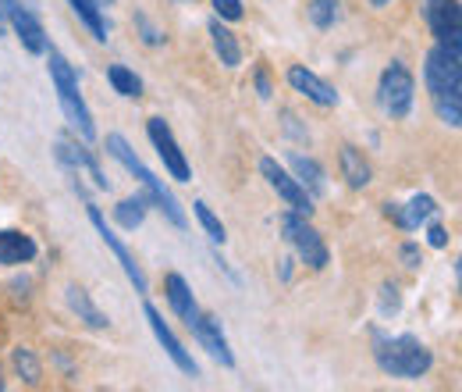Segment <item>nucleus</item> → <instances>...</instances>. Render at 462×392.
<instances>
[{"instance_id": "1", "label": "nucleus", "mask_w": 462, "mask_h": 392, "mask_svg": "<svg viewBox=\"0 0 462 392\" xmlns=\"http://www.w3.org/2000/svg\"><path fill=\"white\" fill-rule=\"evenodd\" d=\"M423 82L437 118L448 128L462 125V40H444L427 50Z\"/></svg>"}, {"instance_id": "2", "label": "nucleus", "mask_w": 462, "mask_h": 392, "mask_svg": "<svg viewBox=\"0 0 462 392\" xmlns=\"http://www.w3.org/2000/svg\"><path fill=\"white\" fill-rule=\"evenodd\" d=\"M374 360L384 374L405 378V381H416L434 367V353L416 335H409V332L384 335L381 328H374Z\"/></svg>"}, {"instance_id": "3", "label": "nucleus", "mask_w": 462, "mask_h": 392, "mask_svg": "<svg viewBox=\"0 0 462 392\" xmlns=\"http://www.w3.org/2000/svg\"><path fill=\"white\" fill-rule=\"evenodd\" d=\"M107 154H110V158H114V161H117L128 175H135V179H139V186L146 189V200H149L153 207H157V211H161V214H164L175 228H186V225H189L186 207L178 204V196H175V193H171V189H168L157 175H153V172H149V168L135 158V150L128 147V140H125L121 133H110V136H107Z\"/></svg>"}, {"instance_id": "4", "label": "nucleus", "mask_w": 462, "mask_h": 392, "mask_svg": "<svg viewBox=\"0 0 462 392\" xmlns=\"http://www.w3.org/2000/svg\"><path fill=\"white\" fill-rule=\"evenodd\" d=\"M47 65H50V82L57 89V104L64 111V121L72 125V133L82 140V143H93L96 140V125H93V111L79 89V75L75 68L64 61V54L57 50H47Z\"/></svg>"}, {"instance_id": "5", "label": "nucleus", "mask_w": 462, "mask_h": 392, "mask_svg": "<svg viewBox=\"0 0 462 392\" xmlns=\"http://www.w3.org/2000/svg\"><path fill=\"white\" fill-rule=\"evenodd\" d=\"M281 232H284V242L295 250V257L302 260L306 268H314V272H324V268H328V260H331L328 242H324L321 232L310 225V218L288 211V214H281Z\"/></svg>"}, {"instance_id": "6", "label": "nucleus", "mask_w": 462, "mask_h": 392, "mask_svg": "<svg viewBox=\"0 0 462 392\" xmlns=\"http://www.w3.org/2000/svg\"><path fill=\"white\" fill-rule=\"evenodd\" d=\"M413 96H416V79H413V72H409L402 61H391V65L381 72V82H377V104H381V111H384L391 121H402V118H409V111H413Z\"/></svg>"}, {"instance_id": "7", "label": "nucleus", "mask_w": 462, "mask_h": 392, "mask_svg": "<svg viewBox=\"0 0 462 392\" xmlns=\"http://www.w3.org/2000/svg\"><path fill=\"white\" fill-rule=\"evenodd\" d=\"M146 136H149L153 150H157V158L164 161V168H168V175H171L175 182H189V179H193L189 161H186V154H182V147H178V140H175V133H171V125H168L164 118H149V121H146Z\"/></svg>"}, {"instance_id": "8", "label": "nucleus", "mask_w": 462, "mask_h": 392, "mask_svg": "<svg viewBox=\"0 0 462 392\" xmlns=\"http://www.w3.org/2000/svg\"><path fill=\"white\" fill-rule=\"evenodd\" d=\"M86 214H89V221H93V228H96V235L103 239V246L114 253V260L121 265V272H125V279L135 286V293L139 296H146L149 293V282H146V275H142V268L135 265V257H132V250L114 235V228H107V221H103V214H100V207L96 204H86Z\"/></svg>"}, {"instance_id": "9", "label": "nucleus", "mask_w": 462, "mask_h": 392, "mask_svg": "<svg viewBox=\"0 0 462 392\" xmlns=\"http://www.w3.org/2000/svg\"><path fill=\"white\" fill-rule=\"evenodd\" d=\"M260 175H263L267 186L288 204V211H295V214H302V218L314 214V196L306 193V189L295 182V175H292L288 168H281L274 158H263V161H260Z\"/></svg>"}, {"instance_id": "10", "label": "nucleus", "mask_w": 462, "mask_h": 392, "mask_svg": "<svg viewBox=\"0 0 462 392\" xmlns=\"http://www.w3.org/2000/svg\"><path fill=\"white\" fill-rule=\"evenodd\" d=\"M142 314H146V321H149V328H153V335H157V342L164 346V353L171 357V364L182 371V374H189V378H200V364L193 360V353L182 346V339L171 332V325L164 321V314L153 307V304H146L142 307Z\"/></svg>"}, {"instance_id": "11", "label": "nucleus", "mask_w": 462, "mask_h": 392, "mask_svg": "<svg viewBox=\"0 0 462 392\" xmlns=\"http://www.w3.org/2000/svg\"><path fill=\"white\" fill-rule=\"evenodd\" d=\"M0 4H4V19L11 22L15 36L22 40V47H26L29 54H47V50H50L47 33H43L40 19L33 15V8H26L22 0H0Z\"/></svg>"}, {"instance_id": "12", "label": "nucleus", "mask_w": 462, "mask_h": 392, "mask_svg": "<svg viewBox=\"0 0 462 392\" xmlns=\"http://www.w3.org/2000/svg\"><path fill=\"white\" fill-rule=\"evenodd\" d=\"M423 19L434 33L437 43L444 40H462V19H458V0H427Z\"/></svg>"}, {"instance_id": "13", "label": "nucleus", "mask_w": 462, "mask_h": 392, "mask_svg": "<svg viewBox=\"0 0 462 392\" xmlns=\"http://www.w3.org/2000/svg\"><path fill=\"white\" fill-rule=\"evenodd\" d=\"M288 86H292L295 93H302L306 100H314L317 107H335V104H338V89H335L331 82H324L317 72L302 68V65H292V68H288Z\"/></svg>"}, {"instance_id": "14", "label": "nucleus", "mask_w": 462, "mask_h": 392, "mask_svg": "<svg viewBox=\"0 0 462 392\" xmlns=\"http://www.w3.org/2000/svg\"><path fill=\"white\" fill-rule=\"evenodd\" d=\"M57 161L72 172V175H89L93 179V186L96 189H107V175H103V168L96 165V158L86 150V147H79L72 136H64V140H57Z\"/></svg>"}, {"instance_id": "15", "label": "nucleus", "mask_w": 462, "mask_h": 392, "mask_svg": "<svg viewBox=\"0 0 462 392\" xmlns=\"http://www.w3.org/2000/svg\"><path fill=\"white\" fill-rule=\"evenodd\" d=\"M189 332L196 335V342H200L221 367H235V353H231V346H228V339H224V332H221V321H217L214 314H200Z\"/></svg>"}, {"instance_id": "16", "label": "nucleus", "mask_w": 462, "mask_h": 392, "mask_svg": "<svg viewBox=\"0 0 462 392\" xmlns=\"http://www.w3.org/2000/svg\"><path fill=\"white\" fill-rule=\"evenodd\" d=\"M164 296H168V307L186 321V328H193L196 318L203 314L200 304H196V296H193V289H189V282H186L178 272H168V275H164Z\"/></svg>"}, {"instance_id": "17", "label": "nucleus", "mask_w": 462, "mask_h": 392, "mask_svg": "<svg viewBox=\"0 0 462 392\" xmlns=\"http://www.w3.org/2000/svg\"><path fill=\"white\" fill-rule=\"evenodd\" d=\"M40 246L33 235L19 232V228H0V265L4 268H15V265H29L36 260Z\"/></svg>"}, {"instance_id": "18", "label": "nucleus", "mask_w": 462, "mask_h": 392, "mask_svg": "<svg viewBox=\"0 0 462 392\" xmlns=\"http://www.w3.org/2000/svg\"><path fill=\"white\" fill-rule=\"evenodd\" d=\"M64 300H68V311H72L86 328H96V332L110 328V318L89 300V293H86L82 286H68V289H64Z\"/></svg>"}, {"instance_id": "19", "label": "nucleus", "mask_w": 462, "mask_h": 392, "mask_svg": "<svg viewBox=\"0 0 462 392\" xmlns=\"http://www.w3.org/2000/svg\"><path fill=\"white\" fill-rule=\"evenodd\" d=\"M288 165H292V175H295V182L310 193V196H324L328 193V179H324V168L314 161V158H302V154H292L288 158Z\"/></svg>"}, {"instance_id": "20", "label": "nucleus", "mask_w": 462, "mask_h": 392, "mask_svg": "<svg viewBox=\"0 0 462 392\" xmlns=\"http://www.w3.org/2000/svg\"><path fill=\"white\" fill-rule=\"evenodd\" d=\"M72 12L79 15V22L93 33V40L107 43L110 36V22H107V12H103V0H68Z\"/></svg>"}, {"instance_id": "21", "label": "nucleus", "mask_w": 462, "mask_h": 392, "mask_svg": "<svg viewBox=\"0 0 462 392\" xmlns=\"http://www.w3.org/2000/svg\"><path fill=\"white\" fill-rule=\"evenodd\" d=\"M338 168H342V179L352 186V189H367L374 172H370V161L363 158V150L356 147H342L338 150Z\"/></svg>"}, {"instance_id": "22", "label": "nucleus", "mask_w": 462, "mask_h": 392, "mask_svg": "<svg viewBox=\"0 0 462 392\" xmlns=\"http://www.w3.org/2000/svg\"><path fill=\"white\" fill-rule=\"evenodd\" d=\"M210 43H214V54H217V61H221L224 68H239V65H242V47H239L235 33H231L221 19L210 22Z\"/></svg>"}, {"instance_id": "23", "label": "nucleus", "mask_w": 462, "mask_h": 392, "mask_svg": "<svg viewBox=\"0 0 462 392\" xmlns=\"http://www.w3.org/2000/svg\"><path fill=\"white\" fill-rule=\"evenodd\" d=\"M437 211H441V207H437V200H434V196H427V193H420V196H413V200L402 207V225H398V228L413 232V228H420L423 221H430Z\"/></svg>"}, {"instance_id": "24", "label": "nucleus", "mask_w": 462, "mask_h": 392, "mask_svg": "<svg viewBox=\"0 0 462 392\" xmlns=\"http://www.w3.org/2000/svg\"><path fill=\"white\" fill-rule=\"evenodd\" d=\"M146 207H149L146 193H135V196H128V200H121V204L114 207V221H117L125 232H135V228L146 221Z\"/></svg>"}, {"instance_id": "25", "label": "nucleus", "mask_w": 462, "mask_h": 392, "mask_svg": "<svg viewBox=\"0 0 462 392\" xmlns=\"http://www.w3.org/2000/svg\"><path fill=\"white\" fill-rule=\"evenodd\" d=\"M107 82L114 86V93H121V96H128V100H139V96H142V79H139L132 68H125V65H110V68H107Z\"/></svg>"}, {"instance_id": "26", "label": "nucleus", "mask_w": 462, "mask_h": 392, "mask_svg": "<svg viewBox=\"0 0 462 392\" xmlns=\"http://www.w3.org/2000/svg\"><path fill=\"white\" fill-rule=\"evenodd\" d=\"M306 15H310V22L317 29H331L342 19V4L338 0H310V4H306Z\"/></svg>"}, {"instance_id": "27", "label": "nucleus", "mask_w": 462, "mask_h": 392, "mask_svg": "<svg viewBox=\"0 0 462 392\" xmlns=\"http://www.w3.org/2000/svg\"><path fill=\"white\" fill-rule=\"evenodd\" d=\"M11 364H15V371L29 381V385H40V378H43V367H40V360H36V353L33 350H26V346H15L11 350Z\"/></svg>"}, {"instance_id": "28", "label": "nucleus", "mask_w": 462, "mask_h": 392, "mask_svg": "<svg viewBox=\"0 0 462 392\" xmlns=\"http://www.w3.org/2000/svg\"><path fill=\"white\" fill-rule=\"evenodd\" d=\"M193 214L200 218V225L207 228V235H210L214 242H224V239H228V232H224L221 218H217V214H214V211H210V207H207L203 200H196V204H193Z\"/></svg>"}, {"instance_id": "29", "label": "nucleus", "mask_w": 462, "mask_h": 392, "mask_svg": "<svg viewBox=\"0 0 462 392\" xmlns=\"http://www.w3.org/2000/svg\"><path fill=\"white\" fill-rule=\"evenodd\" d=\"M214 15L221 22H239L242 19V0H214Z\"/></svg>"}, {"instance_id": "30", "label": "nucleus", "mask_w": 462, "mask_h": 392, "mask_svg": "<svg viewBox=\"0 0 462 392\" xmlns=\"http://www.w3.org/2000/svg\"><path fill=\"white\" fill-rule=\"evenodd\" d=\"M381 293H384V296H381V314H384V318H388V314H398V304H402V300H398V286L388 282Z\"/></svg>"}, {"instance_id": "31", "label": "nucleus", "mask_w": 462, "mask_h": 392, "mask_svg": "<svg viewBox=\"0 0 462 392\" xmlns=\"http://www.w3.org/2000/svg\"><path fill=\"white\" fill-rule=\"evenodd\" d=\"M398 253H402V260H405V268H413V272H416V268H423V253H420V246H416V242H402V250H398Z\"/></svg>"}, {"instance_id": "32", "label": "nucleus", "mask_w": 462, "mask_h": 392, "mask_svg": "<svg viewBox=\"0 0 462 392\" xmlns=\"http://www.w3.org/2000/svg\"><path fill=\"white\" fill-rule=\"evenodd\" d=\"M135 26L142 29V40H146L149 47H157V43H164V36H161L157 29H153V26H149V19H146V15H135Z\"/></svg>"}, {"instance_id": "33", "label": "nucleus", "mask_w": 462, "mask_h": 392, "mask_svg": "<svg viewBox=\"0 0 462 392\" xmlns=\"http://www.w3.org/2000/svg\"><path fill=\"white\" fill-rule=\"evenodd\" d=\"M427 242H430L434 250H444V246H448V228H444V225H430V228H427Z\"/></svg>"}, {"instance_id": "34", "label": "nucleus", "mask_w": 462, "mask_h": 392, "mask_svg": "<svg viewBox=\"0 0 462 392\" xmlns=\"http://www.w3.org/2000/svg\"><path fill=\"white\" fill-rule=\"evenodd\" d=\"M256 93H260V100H270V79H267L263 68L256 72Z\"/></svg>"}, {"instance_id": "35", "label": "nucleus", "mask_w": 462, "mask_h": 392, "mask_svg": "<svg viewBox=\"0 0 462 392\" xmlns=\"http://www.w3.org/2000/svg\"><path fill=\"white\" fill-rule=\"evenodd\" d=\"M370 4H374V8H388V4H391V0H370Z\"/></svg>"}, {"instance_id": "36", "label": "nucleus", "mask_w": 462, "mask_h": 392, "mask_svg": "<svg viewBox=\"0 0 462 392\" xmlns=\"http://www.w3.org/2000/svg\"><path fill=\"white\" fill-rule=\"evenodd\" d=\"M0 388H4V378H0Z\"/></svg>"}, {"instance_id": "37", "label": "nucleus", "mask_w": 462, "mask_h": 392, "mask_svg": "<svg viewBox=\"0 0 462 392\" xmlns=\"http://www.w3.org/2000/svg\"><path fill=\"white\" fill-rule=\"evenodd\" d=\"M178 4H182V0H178Z\"/></svg>"}]
</instances>
